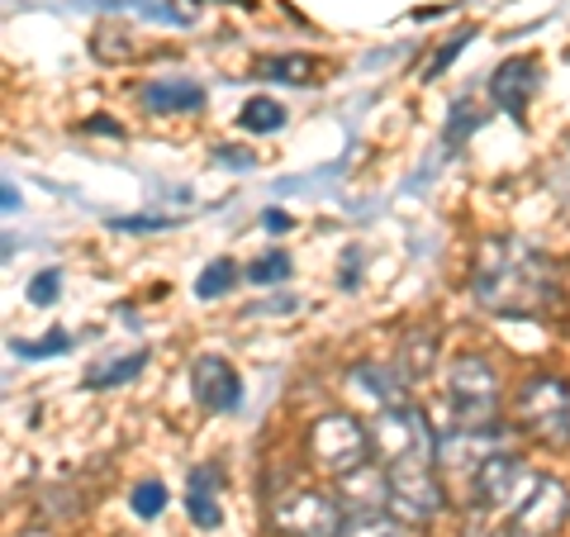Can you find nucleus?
Listing matches in <instances>:
<instances>
[{"label": "nucleus", "mask_w": 570, "mask_h": 537, "mask_svg": "<svg viewBox=\"0 0 570 537\" xmlns=\"http://www.w3.org/2000/svg\"><path fill=\"white\" fill-rule=\"evenodd\" d=\"M471 295L490 314H547L561 300L557 262L528 238H485L471 257Z\"/></svg>", "instance_id": "obj_1"}, {"label": "nucleus", "mask_w": 570, "mask_h": 537, "mask_svg": "<svg viewBox=\"0 0 570 537\" xmlns=\"http://www.w3.org/2000/svg\"><path fill=\"white\" fill-rule=\"evenodd\" d=\"M366 428H371V452H376L385 467H433L438 461V428L409 400L376 409V414L366 419Z\"/></svg>", "instance_id": "obj_2"}, {"label": "nucleus", "mask_w": 570, "mask_h": 537, "mask_svg": "<svg viewBox=\"0 0 570 537\" xmlns=\"http://www.w3.org/2000/svg\"><path fill=\"white\" fill-rule=\"evenodd\" d=\"M448 409H452V419L442 423V433H452V428L499 423V375H494V367L485 362V357L466 352L448 367Z\"/></svg>", "instance_id": "obj_3"}, {"label": "nucleus", "mask_w": 570, "mask_h": 537, "mask_svg": "<svg viewBox=\"0 0 570 537\" xmlns=\"http://www.w3.org/2000/svg\"><path fill=\"white\" fill-rule=\"evenodd\" d=\"M513 423L523 428L532 442L566 447L570 442V385L561 375H528L519 400H513Z\"/></svg>", "instance_id": "obj_4"}, {"label": "nucleus", "mask_w": 570, "mask_h": 537, "mask_svg": "<svg viewBox=\"0 0 570 537\" xmlns=\"http://www.w3.org/2000/svg\"><path fill=\"white\" fill-rule=\"evenodd\" d=\"M532 486H538V471H528L519 457L499 447L485 467L475 471L471 490H466V505L480 518H513V509L532 495Z\"/></svg>", "instance_id": "obj_5"}, {"label": "nucleus", "mask_w": 570, "mask_h": 537, "mask_svg": "<svg viewBox=\"0 0 570 537\" xmlns=\"http://www.w3.org/2000/svg\"><path fill=\"white\" fill-rule=\"evenodd\" d=\"M305 447H309V461L324 476H347L371 457V428L333 409V414H318L309 423Z\"/></svg>", "instance_id": "obj_6"}, {"label": "nucleus", "mask_w": 570, "mask_h": 537, "mask_svg": "<svg viewBox=\"0 0 570 537\" xmlns=\"http://www.w3.org/2000/svg\"><path fill=\"white\" fill-rule=\"evenodd\" d=\"M272 528L281 537H337L343 533V499L324 490H291L272 505Z\"/></svg>", "instance_id": "obj_7"}, {"label": "nucleus", "mask_w": 570, "mask_h": 537, "mask_svg": "<svg viewBox=\"0 0 570 537\" xmlns=\"http://www.w3.org/2000/svg\"><path fill=\"white\" fill-rule=\"evenodd\" d=\"M390 509L404 524H433L448 509V486L433 467H390Z\"/></svg>", "instance_id": "obj_8"}, {"label": "nucleus", "mask_w": 570, "mask_h": 537, "mask_svg": "<svg viewBox=\"0 0 570 537\" xmlns=\"http://www.w3.org/2000/svg\"><path fill=\"white\" fill-rule=\"evenodd\" d=\"M190 390H195V400H200L209 414H234V409L243 404L238 371L228 367L219 352H200L190 362Z\"/></svg>", "instance_id": "obj_9"}, {"label": "nucleus", "mask_w": 570, "mask_h": 537, "mask_svg": "<svg viewBox=\"0 0 570 537\" xmlns=\"http://www.w3.org/2000/svg\"><path fill=\"white\" fill-rule=\"evenodd\" d=\"M566 518H570V490L561 486V480L538 476L532 495L523 499L519 509H513V518H504V524H519V528L532 533V537H551V533L566 528Z\"/></svg>", "instance_id": "obj_10"}, {"label": "nucleus", "mask_w": 570, "mask_h": 537, "mask_svg": "<svg viewBox=\"0 0 570 537\" xmlns=\"http://www.w3.org/2000/svg\"><path fill=\"white\" fill-rule=\"evenodd\" d=\"M337 499H343V509L352 514H385L390 509V467L381 461H362L356 471L337 476Z\"/></svg>", "instance_id": "obj_11"}, {"label": "nucleus", "mask_w": 570, "mask_h": 537, "mask_svg": "<svg viewBox=\"0 0 570 537\" xmlns=\"http://www.w3.org/2000/svg\"><path fill=\"white\" fill-rule=\"evenodd\" d=\"M532 91H538V62H532V58L499 62V71L490 77V96H494L499 110H509V115H523Z\"/></svg>", "instance_id": "obj_12"}, {"label": "nucleus", "mask_w": 570, "mask_h": 537, "mask_svg": "<svg viewBox=\"0 0 570 537\" xmlns=\"http://www.w3.org/2000/svg\"><path fill=\"white\" fill-rule=\"evenodd\" d=\"M138 96L153 115H190L205 105V86L190 81V77H157V81L142 86Z\"/></svg>", "instance_id": "obj_13"}, {"label": "nucleus", "mask_w": 570, "mask_h": 537, "mask_svg": "<svg viewBox=\"0 0 570 537\" xmlns=\"http://www.w3.org/2000/svg\"><path fill=\"white\" fill-rule=\"evenodd\" d=\"M318 58L309 52H276V58H257L253 62V77L257 81H285V86H309L318 81Z\"/></svg>", "instance_id": "obj_14"}, {"label": "nucleus", "mask_w": 570, "mask_h": 537, "mask_svg": "<svg viewBox=\"0 0 570 537\" xmlns=\"http://www.w3.org/2000/svg\"><path fill=\"white\" fill-rule=\"evenodd\" d=\"M219 476L209 467H195L190 471V490H186V509H190V524L195 528H219L224 514H219Z\"/></svg>", "instance_id": "obj_15"}, {"label": "nucleus", "mask_w": 570, "mask_h": 537, "mask_svg": "<svg viewBox=\"0 0 570 537\" xmlns=\"http://www.w3.org/2000/svg\"><path fill=\"white\" fill-rule=\"evenodd\" d=\"M347 381H352L356 396H366L376 409L404 400V381H395V375H390L385 367H352V371H347Z\"/></svg>", "instance_id": "obj_16"}, {"label": "nucleus", "mask_w": 570, "mask_h": 537, "mask_svg": "<svg viewBox=\"0 0 570 537\" xmlns=\"http://www.w3.org/2000/svg\"><path fill=\"white\" fill-rule=\"evenodd\" d=\"M238 124L247 134H276V129H285V105H276L272 96H253L238 110Z\"/></svg>", "instance_id": "obj_17"}, {"label": "nucleus", "mask_w": 570, "mask_h": 537, "mask_svg": "<svg viewBox=\"0 0 570 537\" xmlns=\"http://www.w3.org/2000/svg\"><path fill=\"white\" fill-rule=\"evenodd\" d=\"M148 367V352H129V357H119V362H110V367H96L91 375H86V385L91 390H110V385H124V381H134V375Z\"/></svg>", "instance_id": "obj_18"}, {"label": "nucleus", "mask_w": 570, "mask_h": 537, "mask_svg": "<svg viewBox=\"0 0 570 537\" xmlns=\"http://www.w3.org/2000/svg\"><path fill=\"white\" fill-rule=\"evenodd\" d=\"M337 537H409V533H404V518H390V514H352Z\"/></svg>", "instance_id": "obj_19"}, {"label": "nucleus", "mask_w": 570, "mask_h": 537, "mask_svg": "<svg viewBox=\"0 0 570 537\" xmlns=\"http://www.w3.org/2000/svg\"><path fill=\"white\" fill-rule=\"evenodd\" d=\"M234 281H238V266L228 257H219V262H209L200 272V281H195V295H200V300H219V295L234 291Z\"/></svg>", "instance_id": "obj_20"}, {"label": "nucleus", "mask_w": 570, "mask_h": 537, "mask_svg": "<svg viewBox=\"0 0 570 537\" xmlns=\"http://www.w3.org/2000/svg\"><path fill=\"white\" fill-rule=\"evenodd\" d=\"M129 505L138 518H157L167 509V490H163V480H142V486L129 495Z\"/></svg>", "instance_id": "obj_21"}, {"label": "nucleus", "mask_w": 570, "mask_h": 537, "mask_svg": "<svg viewBox=\"0 0 570 537\" xmlns=\"http://www.w3.org/2000/svg\"><path fill=\"white\" fill-rule=\"evenodd\" d=\"M115 39H119L115 29H96V33H91V52H96L100 62H129L134 52H138L134 43H115Z\"/></svg>", "instance_id": "obj_22"}, {"label": "nucleus", "mask_w": 570, "mask_h": 537, "mask_svg": "<svg viewBox=\"0 0 570 537\" xmlns=\"http://www.w3.org/2000/svg\"><path fill=\"white\" fill-rule=\"evenodd\" d=\"M285 276H291V257L285 253H266L262 262L247 266V281L253 285H272V281H285Z\"/></svg>", "instance_id": "obj_23"}, {"label": "nucleus", "mask_w": 570, "mask_h": 537, "mask_svg": "<svg viewBox=\"0 0 570 537\" xmlns=\"http://www.w3.org/2000/svg\"><path fill=\"white\" fill-rule=\"evenodd\" d=\"M58 291H62V272L52 266V272H39L29 281V300L33 304H48V300H58Z\"/></svg>", "instance_id": "obj_24"}, {"label": "nucleus", "mask_w": 570, "mask_h": 537, "mask_svg": "<svg viewBox=\"0 0 570 537\" xmlns=\"http://www.w3.org/2000/svg\"><path fill=\"white\" fill-rule=\"evenodd\" d=\"M67 348H71V343H67L62 329H52L43 343H14V352H20V357H52V352H67Z\"/></svg>", "instance_id": "obj_25"}, {"label": "nucleus", "mask_w": 570, "mask_h": 537, "mask_svg": "<svg viewBox=\"0 0 570 537\" xmlns=\"http://www.w3.org/2000/svg\"><path fill=\"white\" fill-rule=\"evenodd\" d=\"M452 115H456V119L448 124V143H461V138H466V129H471V124H480V110H475V105H466V100H461Z\"/></svg>", "instance_id": "obj_26"}, {"label": "nucleus", "mask_w": 570, "mask_h": 537, "mask_svg": "<svg viewBox=\"0 0 570 537\" xmlns=\"http://www.w3.org/2000/svg\"><path fill=\"white\" fill-rule=\"evenodd\" d=\"M466 39H471V33H456V39H452L448 48H442V52H438V58H433V62H428V71H433V77H438V71H442V67H448V62L456 58V52H461V48H466Z\"/></svg>", "instance_id": "obj_27"}, {"label": "nucleus", "mask_w": 570, "mask_h": 537, "mask_svg": "<svg viewBox=\"0 0 570 537\" xmlns=\"http://www.w3.org/2000/svg\"><path fill=\"white\" fill-rule=\"evenodd\" d=\"M262 224H266V234H285V228H291V214L266 209V214H262Z\"/></svg>", "instance_id": "obj_28"}, {"label": "nucleus", "mask_w": 570, "mask_h": 537, "mask_svg": "<svg viewBox=\"0 0 570 537\" xmlns=\"http://www.w3.org/2000/svg\"><path fill=\"white\" fill-rule=\"evenodd\" d=\"M219 163H228V167H253V157H238V148H219Z\"/></svg>", "instance_id": "obj_29"}]
</instances>
